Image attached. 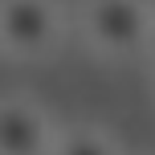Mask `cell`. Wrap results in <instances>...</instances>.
Returning <instances> with one entry per match:
<instances>
[{"instance_id":"cell-1","label":"cell","mask_w":155,"mask_h":155,"mask_svg":"<svg viewBox=\"0 0 155 155\" xmlns=\"http://www.w3.org/2000/svg\"><path fill=\"white\" fill-rule=\"evenodd\" d=\"M82 33L106 57L139 53L147 41H155L151 0H86L82 4Z\"/></svg>"},{"instance_id":"cell-2","label":"cell","mask_w":155,"mask_h":155,"mask_svg":"<svg viewBox=\"0 0 155 155\" xmlns=\"http://www.w3.org/2000/svg\"><path fill=\"white\" fill-rule=\"evenodd\" d=\"M65 16L57 0H0V49L12 57H41L57 45Z\"/></svg>"},{"instance_id":"cell-3","label":"cell","mask_w":155,"mask_h":155,"mask_svg":"<svg viewBox=\"0 0 155 155\" xmlns=\"http://www.w3.org/2000/svg\"><path fill=\"white\" fill-rule=\"evenodd\" d=\"M57 131L33 102L0 98V155H49Z\"/></svg>"},{"instance_id":"cell-4","label":"cell","mask_w":155,"mask_h":155,"mask_svg":"<svg viewBox=\"0 0 155 155\" xmlns=\"http://www.w3.org/2000/svg\"><path fill=\"white\" fill-rule=\"evenodd\" d=\"M49 155H123V151L94 127H74V131H57Z\"/></svg>"},{"instance_id":"cell-5","label":"cell","mask_w":155,"mask_h":155,"mask_svg":"<svg viewBox=\"0 0 155 155\" xmlns=\"http://www.w3.org/2000/svg\"><path fill=\"white\" fill-rule=\"evenodd\" d=\"M151 33H155V0H151Z\"/></svg>"}]
</instances>
